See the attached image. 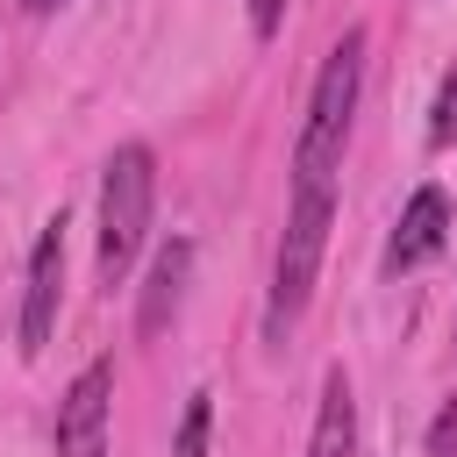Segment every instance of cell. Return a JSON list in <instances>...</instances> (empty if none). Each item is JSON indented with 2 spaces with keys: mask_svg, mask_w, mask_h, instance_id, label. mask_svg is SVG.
Masks as SVG:
<instances>
[{
  "mask_svg": "<svg viewBox=\"0 0 457 457\" xmlns=\"http://www.w3.org/2000/svg\"><path fill=\"white\" fill-rule=\"evenodd\" d=\"M428 457H457V400L436 414V428H428Z\"/></svg>",
  "mask_w": 457,
  "mask_h": 457,
  "instance_id": "8fae6325",
  "label": "cell"
},
{
  "mask_svg": "<svg viewBox=\"0 0 457 457\" xmlns=\"http://www.w3.org/2000/svg\"><path fill=\"white\" fill-rule=\"evenodd\" d=\"M443 236H450V200H443V186H421V193L400 207V228H393V243H386V264H393V271H414V264H428V257L443 250Z\"/></svg>",
  "mask_w": 457,
  "mask_h": 457,
  "instance_id": "8992f818",
  "label": "cell"
},
{
  "mask_svg": "<svg viewBox=\"0 0 457 457\" xmlns=\"http://www.w3.org/2000/svg\"><path fill=\"white\" fill-rule=\"evenodd\" d=\"M186 271H193V243L171 236V243L150 257V278H143V300H136V328H143V336H157V328L171 321V307H179V293H186Z\"/></svg>",
  "mask_w": 457,
  "mask_h": 457,
  "instance_id": "52a82bcc",
  "label": "cell"
},
{
  "mask_svg": "<svg viewBox=\"0 0 457 457\" xmlns=\"http://www.w3.org/2000/svg\"><path fill=\"white\" fill-rule=\"evenodd\" d=\"M307 457H357V400H350V378L343 371L321 378V414H314Z\"/></svg>",
  "mask_w": 457,
  "mask_h": 457,
  "instance_id": "ba28073f",
  "label": "cell"
},
{
  "mask_svg": "<svg viewBox=\"0 0 457 457\" xmlns=\"http://www.w3.org/2000/svg\"><path fill=\"white\" fill-rule=\"evenodd\" d=\"M57 300H64V214L43 221L36 250H29V293H21V357H36L57 328Z\"/></svg>",
  "mask_w": 457,
  "mask_h": 457,
  "instance_id": "5b68a950",
  "label": "cell"
},
{
  "mask_svg": "<svg viewBox=\"0 0 457 457\" xmlns=\"http://www.w3.org/2000/svg\"><path fill=\"white\" fill-rule=\"evenodd\" d=\"M207 421H214V393H193L171 436V457H207Z\"/></svg>",
  "mask_w": 457,
  "mask_h": 457,
  "instance_id": "9c48e42d",
  "label": "cell"
},
{
  "mask_svg": "<svg viewBox=\"0 0 457 457\" xmlns=\"http://www.w3.org/2000/svg\"><path fill=\"white\" fill-rule=\"evenodd\" d=\"M29 7H36V14H50V7H64V0H29Z\"/></svg>",
  "mask_w": 457,
  "mask_h": 457,
  "instance_id": "4fadbf2b",
  "label": "cell"
},
{
  "mask_svg": "<svg viewBox=\"0 0 457 457\" xmlns=\"http://www.w3.org/2000/svg\"><path fill=\"white\" fill-rule=\"evenodd\" d=\"M328 214H336V193H307V186H293V214H286L278 264H271V336H278V328L307 307V293H314L321 243H328Z\"/></svg>",
  "mask_w": 457,
  "mask_h": 457,
  "instance_id": "3957f363",
  "label": "cell"
},
{
  "mask_svg": "<svg viewBox=\"0 0 457 457\" xmlns=\"http://www.w3.org/2000/svg\"><path fill=\"white\" fill-rule=\"evenodd\" d=\"M278 21H286V0H250V29L257 36H278Z\"/></svg>",
  "mask_w": 457,
  "mask_h": 457,
  "instance_id": "7c38bea8",
  "label": "cell"
},
{
  "mask_svg": "<svg viewBox=\"0 0 457 457\" xmlns=\"http://www.w3.org/2000/svg\"><path fill=\"white\" fill-rule=\"evenodd\" d=\"M357 86H364V29H343V43L321 57V79H314V100H307V129L293 143V186L336 193L350 114H357Z\"/></svg>",
  "mask_w": 457,
  "mask_h": 457,
  "instance_id": "6da1fadb",
  "label": "cell"
},
{
  "mask_svg": "<svg viewBox=\"0 0 457 457\" xmlns=\"http://www.w3.org/2000/svg\"><path fill=\"white\" fill-rule=\"evenodd\" d=\"M450 143H457V64L443 71L436 107H428V150H450Z\"/></svg>",
  "mask_w": 457,
  "mask_h": 457,
  "instance_id": "30bf717a",
  "label": "cell"
},
{
  "mask_svg": "<svg viewBox=\"0 0 457 457\" xmlns=\"http://www.w3.org/2000/svg\"><path fill=\"white\" fill-rule=\"evenodd\" d=\"M107 407H114V364L93 357L57 407V457H107Z\"/></svg>",
  "mask_w": 457,
  "mask_h": 457,
  "instance_id": "277c9868",
  "label": "cell"
},
{
  "mask_svg": "<svg viewBox=\"0 0 457 457\" xmlns=\"http://www.w3.org/2000/svg\"><path fill=\"white\" fill-rule=\"evenodd\" d=\"M150 200H157V157L150 143H121L100 179V278L107 286H121V271L136 264L150 236Z\"/></svg>",
  "mask_w": 457,
  "mask_h": 457,
  "instance_id": "7a4b0ae2",
  "label": "cell"
}]
</instances>
